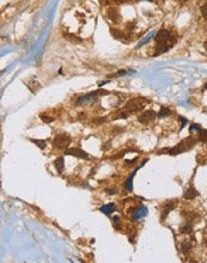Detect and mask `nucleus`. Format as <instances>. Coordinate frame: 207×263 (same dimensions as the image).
Returning <instances> with one entry per match:
<instances>
[{
    "label": "nucleus",
    "mask_w": 207,
    "mask_h": 263,
    "mask_svg": "<svg viewBox=\"0 0 207 263\" xmlns=\"http://www.w3.org/2000/svg\"><path fill=\"white\" fill-rule=\"evenodd\" d=\"M65 37L68 41L73 42V43H79V42H82V40H76L77 37L76 36H73V35H65Z\"/></svg>",
    "instance_id": "obj_20"
},
{
    "label": "nucleus",
    "mask_w": 207,
    "mask_h": 263,
    "mask_svg": "<svg viewBox=\"0 0 207 263\" xmlns=\"http://www.w3.org/2000/svg\"><path fill=\"white\" fill-rule=\"evenodd\" d=\"M197 195H199V193L196 191L194 188H189V189L185 190V198H187V200H193V198H195Z\"/></svg>",
    "instance_id": "obj_10"
},
{
    "label": "nucleus",
    "mask_w": 207,
    "mask_h": 263,
    "mask_svg": "<svg viewBox=\"0 0 207 263\" xmlns=\"http://www.w3.org/2000/svg\"><path fill=\"white\" fill-rule=\"evenodd\" d=\"M201 13H202L204 18H206L207 19V4H205V5H202V6H201Z\"/></svg>",
    "instance_id": "obj_22"
},
{
    "label": "nucleus",
    "mask_w": 207,
    "mask_h": 263,
    "mask_svg": "<svg viewBox=\"0 0 207 263\" xmlns=\"http://www.w3.org/2000/svg\"><path fill=\"white\" fill-rule=\"evenodd\" d=\"M192 229H193L192 224L188 222V224H185V225H183V226L181 227V233H189V232L192 231Z\"/></svg>",
    "instance_id": "obj_17"
},
{
    "label": "nucleus",
    "mask_w": 207,
    "mask_h": 263,
    "mask_svg": "<svg viewBox=\"0 0 207 263\" xmlns=\"http://www.w3.org/2000/svg\"><path fill=\"white\" fill-rule=\"evenodd\" d=\"M107 17L109 18L111 22L117 23V22H119V18H120V14H119V12H117V10H116V9L111 7V9H109V10H108V12H107Z\"/></svg>",
    "instance_id": "obj_8"
},
{
    "label": "nucleus",
    "mask_w": 207,
    "mask_h": 263,
    "mask_svg": "<svg viewBox=\"0 0 207 263\" xmlns=\"http://www.w3.org/2000/svg\"><path fill=\"white\" fill-rule=\"evenodd\" d=\"M154 117H156V112H154L153 110H147V111L142 112L141 115H139L138 120H139V122H141V123H149V122H151Z\"/></svg>",
    "instance_id": "obj_6"
},
{
    "label": "nucleus",
    "mask_w": 207,
    "mask_h": 263,
    "mask_svg": "<svg viewBox=\"0 0 207 263\" xmlns=\"http://www.w3.org/2000/svg\"><path fill=\"white\" fill-rule=\"evenodd\" d=\"M40 117H41V120L43 121V122H46V123H50V122H53V121H54V119H53V117H50V116H47V115H41Z\"/></svg>",
    "instance_id": "obj_21"
},
{
    "label": "nucleus",
    "mask_w": 207,
    "mask_h": 263,
    "mask_svg": "<svg viewBox=\"0 0 207 263\" xmlns=\"http://www.w3.org/2000/svg\"><path fill=\"white\" fill-rule=\"evenodd\" d=\"M115 205L114 203H110V205H105V206H102L101 207V212L102 213H104V214H107V215H110L113 212H115Z\"/></svg>",
    "instance_id": "obj_9"
},
{
    "label": "nucleus",
    "mask_w": 207,
    "mask_h": 263,
    "mask_svg": "<svg viewBox=\"0 0 207 263\" xmlns=\"http://www.w3.org/2000/svg\"><path fill=\"white\" fill-rule=\"evenodd\" d=\"M31 141H33L37 147H40L41 150H43L44 147H46V140H36V139L34 140V139H31Z\"/></svg>",
    "instance_id": "obj_18"
},
{
    "label": "nucleus",
    "mask_w": 207,
    "mask_h": 263,
    "mask_svg": "<svg viewBox=\"0 0 207 263\" xmlns=\"http://www.w3.org/2000/svg\"><path fill=\"white\" fill-rule=\"evenodd\" d=\"M154 40H156V43L158 45H164V47H171L173 45V44H168V42L171 40V36L166 29H162L161 31H158Z\"/></svg>",
    "instance_id": "obj_3"
},
{
    "label": "nucleus",
    "mask_w": 207,
    "mask_h": 263,
    "mask_svg": "<svg viewBox=\"0 0 207 263\" xmlns=\"http://www.w3.org/2000/svg\"><path fill=\"white\" fill-rule=\"evenodd\" d=\"M174 208H175V203H174V202H170V203H168V205H166V206L164 207V209H163V217H162V218L164 219V218H165V217H166V215H168V214L171 212V209H174Z\"/></svg>",
    "instance_id": "obj_14"
},
{
    "label": "nucleus",
    "mask_w": 207,
    "mask_h": 263,
    "mask_svg": "<svg viewBox=\"0 0 207 263\" xmlns=\"http://www.w3.org/2000/svg\"><path fill=\"white\" fill-rule=\"evenodd\" d=\"M99 93H107L105 91H94V92H91V93H89V95H85V96H82V97H79L78 100H77V105H84V104H92L96 98H97V95Z\"/></svg>",
    "instance_id": "obj_4"
},
{
    "label": "nucleus",
    "mask_w": 207,
    "mask_h": 263,
    "mask_svg": "<svg viewBox=\"0 0 207 263\" xmlns=\"http://www.w3.org/2000/svg\"><path fill=\"white\" fill-rule=\"evenodd\" d=\"M135 160H137V158H134L133 160H127V162H126V165H132Z\"/></svg>",
    "instance_id": "obj_24"
},
{
    "label": "nucleus",
    "mask_w": 207,
    "mask_h": 263,
    "mask_svg": "<svg viewBox=\"0 0 207 263\" xmlns=\"http://www.w3.org/2000/svg\"><path fill=\"white\" fill-rule=\"evenodd\" d=\"M110 33H111V35L114 36V38H116V40H121V38H123V35H122L119 30H114V29H111V30H110Z\"/></svg>",
    "instance_id": "obj_19"
},
{
    "label": "nucleus",
    "mask_w": 207,
    "mask_h": 263,
    "mask_svg": "<svg viewBox=\"0 0 207 263\" xmlns=\"http://www.w3.org/2000/svg\"><path fill=\"white\" fill-rule=\"evenodd\" d=\"M204 88H205V90H206V88H207V84H205V86H204Z\"/></svg>",
    "instance_id": "obj_26"
},
{
    "label": "nucleus",
    "mask_w": 207,
    "mask_h": 263,
    "mask_svg": "<svg viewBox=\"0 0 207 263\" xmlns=\"http://www.w3.org/2000/svg\"><path fill=\"white\" fill-rule=\"evenodd\" d=\"M65 153L67 155H73V157H78V158H85V159L89 158V154L80 148H70V150H66Z\"/></svg>",
    "instance_id": "obj_7"
},
{
    "label": "nucleus",
    "mask_w": 207,
    "mask_h": 263,
    "mask_svg": "<svg viewBox=\"0 0 207 263\" xmlns=\"http://www.w3.org/2000/svg\"><path fill=\"white\" fill-rule=\"evenodd\" d=\"M145 102H146V99L144 98H134V99H131L127 104H126V107H125V109L127 110V111H138V110H141L144 109V107H145Z\"/></svg>",
    "instance_id": "obj_5"
},
{
    "label": "nucleus",
    "mask_w": 207,
    "mask_h": 263,
    "mask_svg": "<svg viewBox=\"0 0 207 263\" xmlns=\"http://www.w3.org/2000/svg\"><path fill=\"white\" fill-rule=\"evenodd\" d=\"M195 143V140L193 138H187L185 140H182L181 143H178L177 146H175L173 148L168 150V153L171 154V155H176V154H180L182 152H185L188 150H190Z\"/></svg>",
    "instance_id": "obj_1"
},
{
    "label": "nucleus",
    "mask_w": 207,
    "mask_h": 263,
    "mask_svg": "<svg viewBox=\"0 0 207 263\" xmlns=\"http://www.w3.org/2000/svg\"><path fill=\"white\" fill-rule=\"evenodd\" d=\"M146 213H147V210H146V208L142 206L141 208H140V210H139V209H138V210H134V219L135 220L140 219L141 217L146 215Z\"/></svg>",
    "instance_id": "obj_13"
},
{
    "label": "nucleus",
    "mask_w": 207,
    "mask_h": 263,
    "mask_svg": "<svg viewBox=\"0 0 207 263\" xmlns=\"http://www.w3.org/2000/svg\"><path fill=\"white\" fill-rule=\"evenodd\" d=\"M147 1H152V0H147Z\"/></svg>",
    "instance_id": "obj_27"
},
{
    "label": "nucleus",
    "mask_w": 207,
    "mask_h": 263,
    "mask_svg": "<svg viewBox=\"0 0 207 263\" xmlns=\"http://www.w3.org/2000/svg\"><path fill=\"white\" fill-rule=\"evenodd\" d=\"M204 47H205V49L207 50V41H205V43H204Z\"/></svg>",
    "instance_id": "obj_25"
},
{
    "label": "nucleus",
    "mask_w": 207,
    "mask_h": 263,
    "mask_svg": "<svg viewBox=\"0 0 207 263\" xmlns=\"http://www.w3.org/2000/svg\"><path fill=\"white\" fill-rule=\"evenodd\" d=\"M54 166L55 169L58 170V172H62V170H64V158L59 157L54 162Z\"/></svg>",
    "instance_id": "obj_11"
},
{
    "label": "nucleus",
    "mask_w": 207,
    "mask_h": 263,
    "mask_svg": "<svg viewBox=\"0 0 207 263\" xmlns=\"http://www.w3.org/2000/svg\"><path fill=\"white\" fill-rule=\"evenodd\" d=\"M178 119H180V120H181V122H182V124H181V128H183L185 124H187V122H188V121L185 120V119H183V117H181V116H180Z\"/></svg>",
    "instance_id": "obj_23"
},
{
    "label": "nucleus",
    "mask_w": 207,
    "mask_h": 263,
    "mask_svg": "<svg viewBox=\"0 0 207 263\" xmlns=\"http://www.w3.org/2000/svg\"><path fill=\"white\" fill-rule=\"evenodd\" d=\"M190 249H192V244H190V241H185L183 243H182V252L185 253V256H187V255H189Z\"/></svg>",
    "instance_id": "obj_12"
},
{
    "label": "nucleus",
    "mask_w": 207,
    "mask_h": 263,
    "mask_svg": "<svg viewBox=\"0 0 207 263\" xmlns=\"http://www.w3.org/2000/svg\"><path fill=\"white\" fill-rule=\"evenodd\" d=\"M135 172H137V171H134V172H133V174H132V175L126 179V183H125V188H126L127 190H129V191L133 189V186H132V179H133V177H134V175H135Z\"/></svg>",
    "instance_id": "obj_15"
},
{
    "label": "nucleus",
    "mask_w": 207,
    "mask_h": 263,
    "mask_svg": "<svg viewBox=\"0 0 207 263\" xmlns=\"http://www.w3.org/2000/svg\"><path fill=\"white\" fill-rule=\"evenodd\" d=\"M71 143V136L66 133H61V134H58L54 139V145L55 147L60 148V150H65L68 147V145Z\"/></svg>",
    "instance_id": "obj_2"
},
{
    "label": "nucleus",
    "mask_w": 207,
    "mask_h": 263,
    "mask_svg": "<svg viewBox=\"0 0 207 263\" xmlns=\"http://www.w3.org/2000/svg\"><path fill=\"white\" fill-rule=\"evenodd\" d=\"M170 114H171V111L168 109V108L161 107V111L158 112V116H159V117H165V116H169Z\"/></svg>",
    "instance_id": "obj_16"
}]
</instances>
